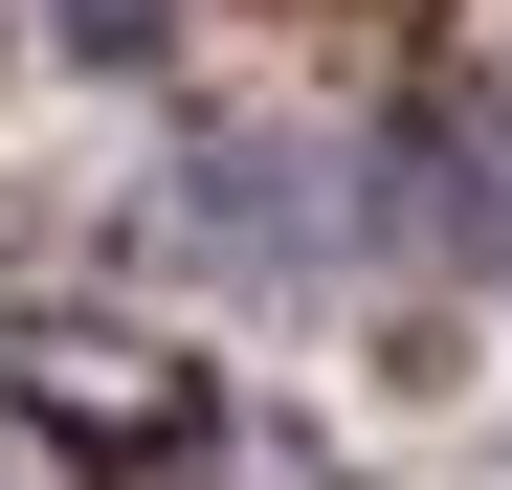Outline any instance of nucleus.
<instances>
[{
	"label": "nucleus",
	"instance_id": "2",
	"mask_svg": "<svg viewBox=\"0 0 512 490\" xmlns=\"http://www.w3.org/2000/svg\"><path fill=\"white\" fill-rule=\"evenodd\" d=\"M379 179H401V245H446V268H490V245H512V134H490V112H423Z\"/></svg>",
	"mask_w": 512,
	"mask_h": 490
},
{
	"label": "nucleus",
	"instance_id": "3",
	"mask_svg": "<svg viewBox=\"0 0 512 490\" xmlns=\"http://www.w3.org/2000/svg\"><path fill=\"white\" fill-rule=\"evenodd\" d=\"M179 245H201V268H290V245H312V223H290V156H268V134H201V156H179Z\"/></svg>",
	"mask_w": 512,
	"mask_h": 490
},
{
	"label": "nucleus",
	"instance_id": "1",
	"mask_svg": "<svg viewBox=\"0 0 512 490\" xmlns=\"http://www.w3.org/2000/svg\"><path fill=\"white\" fill-rule=\"evenodd\" d=\"M23 401H45L90 468H156V446L201 424V379H179V357H134V335H23Z\"/></svg>",
	"mask_w": 512,
	"mask_h": 490
},
{
	"label": "nucleus",
	"instance_id": "4",
	"mask_svg": "<svg viewBox=\"0 0 512 490\" xmlns=\"http://www.w3.org/2000/svg\"><path fill=\"white\" fill-rule=\"evenodd\" d=\"M67 45H156V0H67Z\"/></svg>",
	"mask_w": 512,
	"mask_h": 490
}]
</instances>
